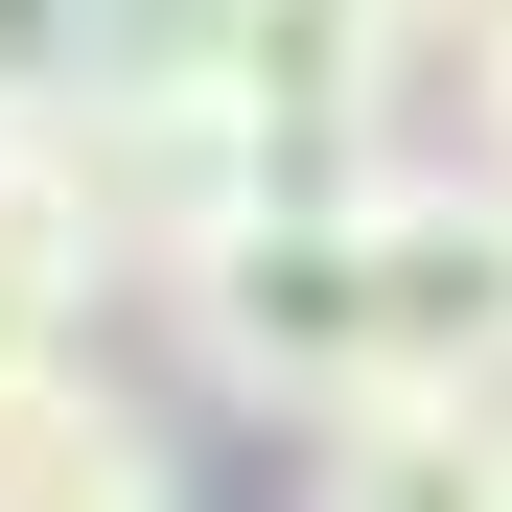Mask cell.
Wrapping results in <instances>:
<instances>
[{"label":"cell","mask_w":512,"mask_h":512,"mask_svg":"<svg viewBox=\"0 0 512 512\" xmlns=\"http://www.w3.org/2000/svg\"><path fill=\"white\" fill-rule=\"evenodd\" d=\"M163 350H187L233 419H350V396H396V303H373V187H233L187 256H163Z\"/></svg>","instance_id":"obj_1"},{"label":"cell","mask_w":512,"mask_h":512,"mask_svg":"<svg viewBox=\"0 0 512 512\" xmlns=\"http://www.w3.org/2000/svg\"><path fill=\"white\" fill-rule=\"evenodd\" d=\"M210 117L256 187H373L419 117V24L396 0H210Z\"/></svg>","instance_id":"obj_2"},{"label":"cell","mask_w":512,"mask_h":512,"mask_svg":"<svg viewBox=\"0 0 512 512\" xmlns=\"http://www.w3.org/2000/svg\"><path fill=\"white\" fill-rule=\"evenodd\" d=\"M373 303H396V373L419 396H512V187H419L373 163Z\"/></svg>","instance_id":"obj_3"},{"label":"cell","mask_w":512,"mask_h":512,"mask_svg":"<svg viewBox=\"0 0 512 512\" xmlns=\"http://www.w3.org/2000/svg\"><path fill=\"white\" fill-rule=\"evenodd\" d=\"M0 512H187V443H163L94 350H24L0 373Z\"/></svg>","instance_id":"obj_4"},{"label":"cell","mask_w":512,"mask_h":512,"mask_svg":"<svg viewBox=\"0 0 512 512\" xmlns=\"http://www.w3.org/2000/svg\"><path fill=\"white\" fill-rule=\"evenodd\" d=\"M303 512H512V396H350L303 419Z\"/></svg>","instance_id":"obj_5"},{"label":"cell","mask_w":512,"mask_h":512,"mask_svg":"<svg viewBox=\"0 0 512 512\" xmlns=\"http://www.w3.org/2000/svg\"><path fill=\"white\" fill-rule=\"evenodd\" d=\"M396 24H419V47H466V24H489V0H396Z\"/></svg>","instance_id":"obj_6"},{"label":"cell","mask_w":512,"mask_h":512,"mask_svg":"<svg viewBox=\"0 0 512 512\" xmlns=\"http://www.w3.org/2000/svg\"><path fill=\"white\" fill-rule=\"evenodd\" d=\"M489 187H512V163H489Z\"/></svg>","instance_id":"obj_7"}]
</instances>
